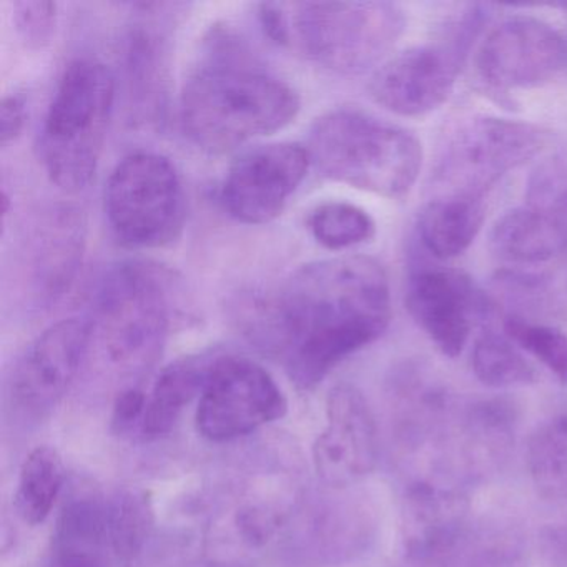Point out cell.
Listing matches in <instances>:
<instances>
[{
	"label": "cell",
	"mask_w": 567,
	"mask_h": 567,
	"mask_svg": "<svg viewBox=\"0 0 567 567\" xmlns=\"http://www.w3.org/2000/svg\"><path fill=\"white\" fill-rule=\"evenodd\" d=\"M310 165L303 145L284 142L251 148L228 168L220 188L221 205L241 224H270L303 184Z\"/></svg>",
	"instance_id": "14"
},
{
	"label": "cell",
	"mask_w": 567,
	"mask_h": 567,
	"mask_svg": "<svg viewBox=\"0 0 567 567\" xmlns=\"http://www.w3.org/2000/svg\"><path fill=\"white\" fill-rule=\"evenodd\" d=\"M107 503L109 533L115 560L132 563L144 550L154 527L151 499L144 491L124 489Z\"/></svg>",
	"instance_id": "26"
},
{
	"label": "cell",
	"mask_w": 567,
	"mask_h": 567,
	"mask_svg": "<svg viewBox=\"0 0 567 567\" xmlns=\"http://www.w3.org/2000/svg\"><path fill=\"white\" fill-rule=\"evenodd\" d=\"M406 308L417 327L447 358L463 353L474 321L491 313L489 298L474 281L446 268H423L411 275Z\"/></svg>",
	"instance_id": "18"
},
{
	"label": "cell",
	"mask_w": 567,
	"mask_h": 567,
	"mask_svg": "<svg viewBox=\"0 0 567 567\" xmlns=\"http://www.w3.org/2000/svg\"><path fill=\"white\" fill-rule=\"evenodd\" d=\"M471 367L481 383L497 390L529 386L539 381V373L523 350L509 338L491 331L474 343Z\"/></svg>",
	"instance_id": "25"
},
{
	"label": "cell",
	"mask_w": 567,
	"mask_h": 567,
	"mask_svg": "<svg viewBox=\"0 0 567 567\" xmlns=\"http://www.w3.org/2000/svg\"><path fill=\"white\" fill-rule=\"evenodd\" d=\"M145 406H147V394L144 391L137 390V388H127L122 391L115 401L114 416H112L115 431L127 433L135 426L141 430Z\"/></svg>",
	"instance_id": "30"
},
{
	"label": "cell",
	"mask_w": 567,
	"mask_h": 567,
	"mask_svg": "<svg viewBox=\"0 0 567 567\" xmlns=\"http://www.w3.org/2000/svg\"><path fill=\"white\" fill-rule=\"evenodd\" d=\"M105 214L115 235L131 247L158 248L177 240L187 215L177 168L154 152L128 155L109 177Z\"/></svg>",
	"instance_id": "8"
},
{
	"label": "cell",
	"mask_w": 567,
	"mask_h": 567,
	"mask_svg": "<svg viewBox=\"0 0 567 567\" xmlns=\"http://www.w3.org/2000/svg\"><path fill=\"white\" fill-rule=\"evenodd\" d=\"M540 546L554 567H567V519L547 526L540 536Z\"/></svg>",
	"instance_id": "32"
},
{
	"label": "cell",
	"mask_w": 567,
	"mask_h": 567,
	"mask_svg": "<svg viewBox=\"0 0 567 567\" xmlns=\"http://www.w3.org/2000/svg\"><path fill=\"white\" fill-rule=\"evenodd\" d=\"M390 321L383 267L350 255L295 271L261 307L255 334L284 360L298 388L311 390L341 361L383 337Z\"/></svg>",
	"instance_id": "2"
},
{
	"label": "cell",
	"mask_w": 567,
	"mask_h": 567,
	"mask_svg": "<svg viewBox=\"0 0 567 567\" xmlns=\"http://www.w3.org/2000/svg\"><path fill=\"white\" fill-rule=\"evenodd\" d=\"M566 58V42L553 25L529 16H516L501 22L481 42L476 69L484 84L509 92L550 81Z\"/></svg>",
	"instance_id": "15"
},
{
	"label": "cell",
	"mask_w": 567,
	"mask_h": 567,
	"mask_svg": "<svg viewBox=\"0 0 567 567\" xmlns=\"http://www.w3.org/2000/svg\"><path fill=\"white\" fill-rule=\"evenodd\" d=\"M288 401L275 378L248 358L215 357L198 396L197 427L228 443L280 420Z\"/></svg>",
	"instance_id": "11"
},
{
	"label": "cell",
	"mask_w": 567,
	"mask_h": 567,
	"mask_svg": "<svg viewBox=\"0 0 567 567\" xmlns=\"http://www.w3.org/2000/svg\"><path fill=\"white\" fill-rule=\"evenodd\" d=\"M54 567H111L115 559L109 533V503L94 491L65 499L55 524Z\"/></svg>",
	"instance_id": "20"
},
{
	"label": "cell",
	"mask_w": 567,
	"mask_h": 567,
	"mask_svg": "<svg viewBox=\"0 0 567 567\" xmlns=\"http://www.w3.org/2000/svg\"><path fill=\"white\" fill-rule=\"evenodd\" d=\"M215 358L198 354L175 361L162 371L147 394L141 434L145 440L164 436L177 423L185 408L200 396Z\"/></svg>",
	"instance_id": "22"
},
{
	"label": "cell",
	"mask_w": 567,
	"mask_h": 567,
	"mask_svg": "<svg viewBox=\"0 0 567 567\" xmlns=\"http://www.w3.org/2000/svg\"><path fill=\"white\" fill-rule=\"evenodd\" d=\"M115 102V78L107 65L75 59L65 68L39 137L42 165L52 184L84 190L101 162Z\"/></svg>",
	"instance_id": "7"
},
{
	"label": "cell",
	"mask_w": 567,
	"mask_h": 567,
	"mask_svg": "<svg viewBox=\"0 0 567 567\" xmlns=\"http://www.w3.org/2000/svg\"><path fill=\"white\" fill-rule=\"evenodd\" d=\"M298 509L291 481L270 473L230 491L212 516L207 549L220 563H244L264 554L288 527Z\"/></svg>",
	"instance_id": "12"
},
{
	"label": "cell",
	"mask_w": 567,
	"mask_h": 567,
	"mask_svg": "<svg viewBox=\"0 0 567 567\" xmlns=\"http://www.w3.org/2000/svg\"><path fill=\"white\" fill-rule=\"evenodd\" d=\"M380 460L373 411L353 384H337L327 398V426L313 446L318 476L331 489H348L370 476Z\"/></svg>",
	"instance_id": "16"
},
{
	"label": "cell",
	"mask_w": 567,
	"mask_h": 567,
	"mask_svg": "<svg viewBox=\"0 0 567 567\" xmlns=\"http://www.w3.org/2000/svg\"><path fill=\"white\" fill-rule=\"evenodd\" d=\"M171 275L144 261L112 268L94 297L91 350L125 377L151 370L164 350L174 320Z\"/></svg>",
	"instance_id": "5"
},
{
	"label": "cell",
	"mask_w": 567,
	"mask_h": 567,
	"mask_svg": "<svg viewBox=\"0 0 567 567\" xmlns=\"http://www.w3.org/2000/svg\"><path fill=\"white\" fill-rule=\"evenodd\" d=\"M491 247L501 260L539 265L567 251V167L553 162L533 175L524 207L494 225Z\"/></svg>",
	"instance_id": "13"
},
{
	"label": "cell",
	"mask_w": 567,
	"mask_h": 567,
	"mask_svg": "<svg viewBox=\"0 0 567 567\" xmlns=\"http://www.w3.org/2000/svg\"><path fill=\"white\" fill-rule=\"evenodd\" d=\"M307 148L324 177L386 198L410 194L423 167L416 135L357 109L321 115Z\"/></svg>",
	"instance_id": "6"
},
{
	"label": "cell",
	"mask_w": 567,
	"mask_h": 567,
	"mask_svg": "<svg viewBox=\"0 0 567 567\" xmlns=\"http://www.w3.org/2000/svg\"><path fill=\"white\" fill-rule=\"evenodd\" d=\"M65 470L58 451L39 446L29 453L19 473L16 509L25 524L38 526L51 516L62 489Z\"/></svg>",
	"instance_id": "23"
},
{
	"label": "cell",
	"mask_w": 567,
	"mask_h": 567,
	"mask_svg": "<svg viewBox=\"0 0 567 567\" xmlns=\"http://www.w3.org/2000/svg\"><path fill=\"white\" fill-rule=\"evenodd\" d=\"M506 337L536 358L563 384H567V334L546 324L511 317L504 321Z\"/></svg>",
	"instance_id": "28"
},
{
	"label": "cell",
	"mask_w": 567,
	"mask_h": 567,
	"mask_svg": "<svg viewBox=\"0 0 567 567\" xmlns=\"http://www.w3.org/2000/svg\"><path fill=\"white\" fill-rule=\"evenodd\" d=\"M549 134L536 125L476 117L451 132L436 165L443 195L484 198L511 171L536 157Z\"/></svg>",
	"instance_id": "9"
},
{
	"label": "cell",
	"mask_w": 567,
	"mask_h": 567,
	"mask_svg": "<svg viewBox=\"0 0 567 567\" xmlns=\"http://www.w3.org/2000/svg\"><path fill=\"white\" fill-rule=\"evenodd\" d=\"M258 19L271 41L341 75L380 65L406 29L390 2H267Z\"/></svg>",
	"instance_id": "4"
},
{
	"label": "cell",
	"mask_w": 567,
	"mask_h": 567,
	"mask_svg": "<svg viewBox=\"0 0 567 567\" xmlns=\"http://www.w3.org/2000/svg\"><path fill=\"white\" fill-rule=\"evenodd\" d=\"M25 115H28V109H25L24 99L19 95L4 97L2 107H0V144L2 147H8L22 134Z\"/></svg>",
	"instance_id": "31"
},
{
	"label": "cell",
	"mask_w": 567,
	"mask_h": 567,
	"mask_svg": "<svg viewBox=\"0 0 567 567\" xmlns=\"http://www.w3.org/2000/svg\"><path fill=\"white\" fill-rule=\"evenodd\" d=\"M484 218V198L441 195L421 210L417 234L431 255L450 260L471 247Z\"/></svg>",
	"instance_id": "21"
},
{
	"label": "cell",
	"mask_w": 567,
	"mask_h": 567,
	"mask_svg": "<svg viewBox=\"0 0 567 567\" xmlns=\"http://www.w3.org/2000/svg\"><path fill=\"white\" fill-rule=\"evenodd\" d=\"M481 25L476 14L464 12L444 42L417 45L388 59L371 78V99L401 117L436 111L450 99Z\"/></svg>",
	"instance_id": "10"
},
{
	"label": "cell",
	"mask_w": 567,
	"mask_h": 567,
	"mask_svg": "<svg viewBox=\"0 0 567 567\" xmlns=\"http://www.w3.org/2000/svg\"><path fill=\"white\" fill-rule=\"evenodd\" d=\"M391 450L403 487L470 494L503 470L516 444L517 411L504 398H470L426 364L406 361L386 384Z\"/></svg>",
	"instance_id": "1"
},
{
	"label": "cell",
	"mask_w": 567,
	"mask_h": 567,
	"mask_svg": "<svg viewBox=\"0 0 567 567\" xmlns=\"http://www.w3.org/2000/svg\"><path fill=\"white\" fill-rule=\"evenodd\" d=\"M91 353L87 320L69 318L49 327L29 344L11 378L12 403L42 416L61 403Z\"/></svg>",
	"instance_id": "17"
},
{
	"label": "cell",
	"mask_w": 567,
	"mask_h": 567,
	"mask_svg": "<svg viewBox=\"0 0 567 567\" xmlns=\"http://www.w3.org/2000/svg\"><path fill=\"white\" fill-rule=\"evenodd\" d=\"M527 470L543 496L567 501V413L544 421L530 434Z\"/></svg>",
	"instance_id": "24"
},
{
	"label": "cell",
	"mask_w": 567,
	"mask_h": 567,
	"mask_svg": "<svg viewBox=\"0 0 567 567\" xmlns=\"http://www.w3.org/2000/svg\"><path fill=\"white\" fill-rule=\"evenodd\" d=\"M298 112L297 91L268 71L247 42L228 29L212 32L200 64L182 89V127L210 154H225L275 134Z\"/></svg>",
	"instance_id": "3"
},
{
	"label": "cell",
	"mask_w": 567,
	"mask_h": 567,
	"mask_svg": "<svg viewBox=\"0 0 567 567\" xmlns=\"http://www.w3.org/2000/svg\"><path fill=\"white\" fill-rule=\"evenodd\" d=\"M14 25L29 49H44L52 41L58 25V4L45 0H22L14 6Z\"/></svg>",
	"instance_id": "29"
},
{
	"label": "cell",
	"mask_w": 567,
	"mask_h": 567,
	"mask_svg": "<svg viewBox=\"0 0 567 567\" xmlns=\"http://www.w3.org/2000/svg\"><path fill=\"white\" fill-rule=\"evenodd\" d=\"M308 228L321 247L337 251L371 240L377 230L373 218L363 208L348 202L318 205L308 217Z\"/></svg>",
	"instance_id": "27"
},
{
	"label": "cell",
	"mask_w": 567,
	"mask_h": 567,
	"mask_svg": "<svg viewBox=\"0 0 567 567\" xmlns=\"http://www.w3.org/2000/svg\"><path fill=\"white\" fill-rule=\"evenodd\" d=\"M394 567H529V554L513 524L496 517H471L466 526L434 546L400 554Z\"/></svg>",
	"instance_id": "19"
}]
</instances>
